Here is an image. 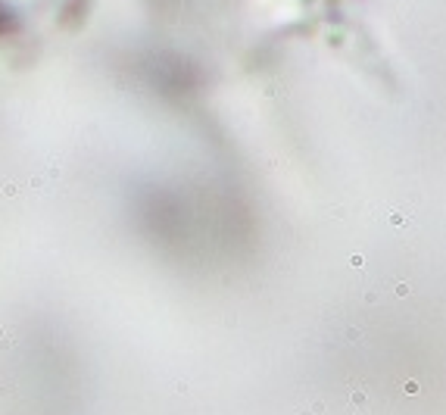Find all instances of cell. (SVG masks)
Instances as JSON below:
<instances>
[{"instance_id":"7a4b0ae2","label":"cell","mask_w":446,"mask_h":415,"mask_svg":"<svg viewBox=\"0 0 446 415\" xmlns=\"http://www.w3.org/2000/svg\"><path fill=\"white\" fill-rule=\"evenodd\" d=\"M303 415H328V409H324V403L315 400V403H309L306 409H303Z\"/></svg>"},{"instance_id":"6da1fadb","label":"cell","mask_w":446,"mask_h":415,"mask_svg":"<svg viewBox=\"0 0 446 415\" xmlns=\"http://www.w3.org/2000/svg\"><path fill=\"white\" fill-rule=\"evenodd\" d=\"M365 406H368V396H365V391H362V387H356V391H349V409L362 415V412H365Z\"/></svg>"}]
</instances>
